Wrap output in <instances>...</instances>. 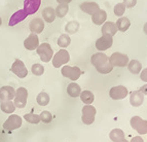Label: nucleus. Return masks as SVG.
Returning a JSON list of instances; mask_svg holds the SVG:
<instances>
[{
    "mask_svg": "<svg viewBox=\"0 0 147 142\" xmlns=\"http://www.w3.org/2000/svg\"><path fill=\"white\" fill-rule=\"evenodd\" d=\"M91 62L92 65H94V67L101 74H107L113 69V66L109 62V58L103 53L94 54L91 58Z\"/></svg>",
    "mask_w": 147,
    "mask_h": 142,
    "instance_id": "1",
    "label": "nucleus"
},
{
    "mask_svg": "<svg viewBox=\"0 0 147 142\" xmlns=\"http://www.w3.org/2000/svg\"><path fill=\"white\" fill-rule=\"evenodd\" d=\"M36 51L38 56L40 57L41 61H43L44 63H47L52 60V58L54 57V51H53L52 47L49 45V43H42L39 47L36 49Z\"/></svg>",
    "mask_w": 147,
    "mask_h": 142,
    "instance_id": "2",
    "label": "nucleus"
},
{
    "mask_svg": "<svg viewBox=\"0 0 147 142\" xmlns=\"http://www.w3.org/2000/svg\"><path fill=\"white\" fill-rule=\"evenodd\" d=\"M61 73L64 77L71 79L72 81H76L77 79L80 77V75L82 74V71L80 70L79 67H71V66H64L62 67Z\"/></svg>",
    "mask_w": 147,
    "mask_h": 142,
    "instance_id": "3",
    "label": "nucleus"
},
{
    "mask_svg": "<svg viewBox=\"0 0 147 142\" xmlns=\"http://www.w3.org/2000/svg\"><path fill=\"white\" fill-rule=\"evenodd\" d=\"M27 98H28V91L25 88L21 87L16 91L15 95V104L16 108H24L27 104Z\"/></svg>",
    "mask_w": 147,
    "mask_h": 142,
    "instance_id": "4",
    "label": "nucleus"
},
{
    "mask_svg": "<svg viewBox=\"0 0 147 142\" xmlns=\"http://www.w3.org/2000/svg\"><path fill=\"white\" fill-rule=\"evenodd\" d=\"M69 61H70V55L66 49H60L53 57V65L55 68H60L62 65L67 64Z\"/></svg>",
    "mask_w": 147,
    "mask_h": 142,
    "instance_id": "5",
    "label": "nucleus"
},
{
    "mask_svg": "<svg viewBox=\"0 0 147 142\" xmlns=\"http://www.w3.org/2000/svg\"><path fill=\"white\" fill-rule=\"evenodd\" d=\"M96 108L92 105H86L82 108V116H81V120L84 125H92L95 122V116H96Z\"/></svg>",
    "mask_w": 147,
    "mask_h": 142,
    "instance_id": "6",
    "label": "nucleus"
},
{
    "mask_svg": "<svg viewBox=\"0 0 147 142\" xmlns=\"http://www.w3.org/2000/svg\"><path fill=\"white\" fill-rule=\"evenodd\" d=\"M131 127L140 135L147 134V120H143L140 116H133L131 118Z\"/></svg>",
    "mask_w": 147,
    "mask_h": 142,
    "instance_id": "7",
    "label": "nucleus"
},
{
    "mask_svg": "<svg viewBox=\"0 0 147 142\" xmlns=\"http://www.w3.org/2000/svg\"><path fill=\"white\" fill-rule=\"evenodd\" d=\"M109 62L113 67H125L129 63V57L121 53H113L109 58Z\"/></svg>",
    "mask_w": 147,
    "mask_h": 142,
    "instance_id": "8",
    "label": "nucleus"
},
{
    "mask_svg": "<svg viewBox=\"0 0 147 142\" xmlns=\"http://www.w3.org/2000/svg\"><path fill=\"white\" fill-rule=\"evenodd\" d=\"M22 126V118L17 114H11L3 124V128L6 131H13Z\"/></svg>",
    "mask_w": 147,
    "mask_h": 142,
    "instance_id": "9",
    "label": "nucleus"
},
{
    "mask_svg": "<svg viewBox=\"0 0 147 142\" xmlns=\"http://www.w3.org/2000/svg\"><path fill=\"white\" fill-rule=\"evenodd\" d=\"M12 73H15L17 76H19L20 78H25L28 74V69L27 67L25 66V64L23 63V61L17 59L13 64L11 65V68H10Z\"/></svg>",
    "mask_w": 147,
    "mask_h": 142,
    "instance_id": "10",
    "label": "nucleus"
},
{
    "mask_svg": "<svg viewBox=\"0 0 147 142\" xmlns=\"http://www.w3.org/2000/svg\"><path fill=\"white\" fill-rule=\"evenodd\" d=\"M41 0H24V11L28 16L34 15L39 9Z\"/></svg>",
    "mask_w": 147,
    "mask_h": 142,
    "instance_id": "11",
    "label": "nucleus"
},
{
    "mask_svg": "<svg viewBox=\"0 0 147 142\" xmlns=\"http://www.w3.org/2000/svg\"><path fill=\"white\" fill-rule=\"evenodd\" d=\"M127 94H129V91L123 86L113 87V88H111L110 92H109V95H110V97L113 100H121V99L127 97Z\"/></svg>",
    "mask_w": 147,
    "mask_h": 142,
    "instance_id": "12",
    "label": "nucleus"
},
{
    "mask_svg": "<svg viewBox=\"0 0 147 142\" xmlns=\"http://www.w3.org/2000/svg\"><path fill=\"white\" fill-rule=\"evenodd\" d=\"M113 43V38L112 36H109V35H103L102 37H100L97 41H96V47L98 51H104L106 49H108L109 47H111Z\"/></svg>",
    "mask_w": 147,
    "mask_h": 142,
    "instance_id": "13",
    "label": "nucleus"
},
{
    "mask_svg": "<svg viewBox=\"0 0 147 142\" xmlns=\"http://www.w3.org/2000/svg\"><path fill=\"white\" fill-rule=\"evenodd\" d=\"M16 91L10 86H4L0 88V101H11L15 98Z\"/></svg>",
    "mask_w": 147,
    "mask_h": 142,
    "instance_id": "14",
    "label": "nucleus"
},
{
    "mask_svg": "<svg viewBox=\"0 0 147 142\" xmlns=\"http://www.w3.org/2000/svg\"><path fill=\"white\" fill-rule=\"evenodd\" d=\"M24 47L28 51H34L39 47V38L37 34L31 33L29 36L24 40Z\"/></svg>",
    "mask_w": 147,
    "mask_h": 142,
    "instance_id": "15",
    "label": "nucleus"
},
{
    "mask_svg": "<svg viewBox=\"0 0 147 142\" xmlns=\"http://www.w3.org/2000/svg\"><path fill=\"white\" fill-rule=\"evenodd\" d=\"M29 29H30V31H31L32 33H34V34H39V33H41L44 29L43 20L40 19V18H35V19H33L29 24Z\"/></svg>",
    "mask_w": 147,
    "mask_h": 142,
    "instance_id": "16",
    "label": "nucleus"
},
{
    "mask_svg": "<svg viewBox=\"0 0 147 142\" xmlns=\"http://www.w3.org/2000/svg\"><path fill=\"white\" fill-rule=\"evenodd\" d=\"M144 102V95L140 91H133L130 94V103L134 107H139Z\"/></svg>",
    "mask_w": 147,
    "mask_h": 142,
    "instance_id": "17",
    "label": "nucleus"
},
{
    "mask_svg": "<svg viewBox=\"0 0 147 142\" xmlns=\"http://www.w3.org/2000/svg\"><path fill=\"white\" fill-rule=\"evenodd\" d=\"M27 17H28V15L24 11V9L18 10V11H16L15 14L10 17L9 22H8V25H9V26H15V25L19 24L20 22L24 21Z\"/></svg>",
    "mask_w": 147,
    "mask_h": 142,
    "instance_id": "18",
    "label": "nucleus"
},
{
    "mask_svg": "<svg viewBox=\"0 0 147 142\" xmlns=\"http://www.w3.org/2000/svg\"><path fill=\"white\" fill-rule=\"evenodd\" d=\"M80 9L82 10L86 14L93 16L96 11H98L100 8H99L98 3L96 2H84L80 4Z\"/></svg>",
    "mask_w": 147,
    "mask_h": 142,
    "instance_id": "19",
    "label": "nucleus"
},
{
    "mask_svg": "<svg viewBox=\"0 0 147 142\" xmlns=\"http://www.w3.org/2000/svg\"><path fill=\"white\" fill-rule=\"evenodd\" d=\"M117 32V28L115 26V23L111 22H106L102 27V34L103 35H109V36H113L116 34Z\"/></svg>",
    "mask_w": 147,
    "mask_h": 142,
    "instance_id": "20",
    "label": "nucleus"
},
{
    "mask_svg": "<svg viewBox=\"0 0 147 142\" xmlns=\"http://www.w3.org/2000/svg\"><path fill=\"white\" fill-rule=\"evenodd\" d=\"M106 19H107V14L105 10L99 9L98 11H96L93 16H92V21L94 24L96 25H102L105 23Z\"/></svg>",
    "mask_w": 147,
    "mask_h": 142,
    "instance_id": "21",
    "label": "nucleus"
},
{
    "mask_svg": "<svg viewBox=\"0 0 147 142\" xmlns=\"http://www.w3.org/2000/svg\"><path fill=\"white\" fill-rule=\"evenodd\" d=\"M42 18L47 23H53L56 19V12L53 7H45L42 10Z\"/></svg>",
    "mask_w": 147,
    "mask_h": 142,
    "instance_id": "22",
    "label": "nucleus"
},
{
    "mask_svg": "<svg viewBox=\"0 0 147 142\" xmlns=\"http://www.w3.org/2000/svg\"><path fill=\"white\" fill-rule=\"evenodd\" d=\"M115 26L117 28V30L121 32H125L131 26V22L130 20L125 17H121L117 20V22L115 23Z\"/></svg>",
    "mask_w": 147,
    "mask_h": 142,
    "instance_id": "23",
    "label": "nucleus"
},
{
    "mask_svg": "<svg viewBox=\"0 0 147 142\" xmlns=\"http://www.w3.org/2000/svg\"><path fill=\"white\" fill-rule=\"evenodd\" d=\"M81 92H82L81 91V88L75 82H71L68 86V88H67V93H68V95L73 97V98L78 97L81 94Z\"/></svg>",
    "mask_w": 147,
    "mask_h": 142,
    "instance_id": "24",
    "label": "nucleus"
},
{
    "mask_svg": "<svg viewBox=\"0 0 147 142\" xmlns=\"http://www.w3.org/2000/svg\"><path fill=\"white\" fill-rule=\"evenodd\" d=\"M109 137L113 142H119L125 139V133L120 129H113L109 134Z\"/></svg>",
    "mask_w": 147,
    "mask_h": 142,
    "instance_id": "25",
    "label": "nucleus"
},
{
    "mask_svg": "<svg viewBox=\"0 0 147 142\" xmlns=\"http://www.w3.org/2000/svg\"><path fill=\"white\" fill-rule=\"evenodd\" d=\"M127 68L130 70L131 73L133 74H138L141 72V68H142V65L138 60H132L127 63Z\"/></svg>",
    "mask_w": 147,
    "mask_h": 142,
    "instance_id": "26",
    "label": "nucleus"
},
{
    "mask_svg": "<svg viewBox=\"0 0 147 142\" xmlns=\"http://www.w3.org/2000/svg\"><path fill=\"white\" fill-rule=\"evenodd\" d=\"M0 108L5 113H12L16 110V106L12 101H3V102H1L0 103Z\"/></svg>",
    "mask_w": 147,
    "mask_h": 142,
    "instance_id": "27",
    "label": "nucleus"
},
{
    "mask_svg": "<svg viewBox=\"0 0 147 142\" xmlns=\"http://www.w3.org/2000/svg\"><path fill=\"white\" fill-rule=\"evenodd\" d=\"M68 11H69V5L66 4V3H61V4L58 5L57 8L55 9L56 17H58V18H64L68 14Z\"/></svg>",
    "mask_w": 147,
    "mask_h": 142,
    "instance_id": "28",
    "label": "nucleus"
},
{
    "mask_svg": "<svg viewBox=\"0 0 147 142\" xmlns=\"http://www.w3.org/2000/svg\"><path fill=\"white\" fill-rule=\"evenodd\" d=\"M79 29V23L76 21H70L69 23H67V25L65 26V31L67 32V34H74L78 31Z\"/></svg>",
    "mask_w": 147,
    "mask_h": 142,
    "instance_id": "29",
    "label": "nucleus"
},
{
    "mask_svg": "<svg viewBox=\"0 0 147 142\" xmlns=\"http://www.w3.org/2000/svg\"><path fill=\"white\" fill-rule=\"evenodd\" d=\"M79 96H80L81 101H82L84 104H86V105H90L91 103H93L94 99H95V97H94V94L92 93V92H90V91L81 92V94Z\"/></svg>",
    "mask_w": 147,
    "mask_h": 142,
    "instance_id": "30",
    "label": "nucleus"
},
{
    "mask_svg": "<svg viewBox=\"0 0 147 142\" xmlns=\"http://www.w3.org/2000/svg\"><path fill=\"white\" fill-rule=\"evenodd\" d=\"M58 45L62 49H65V47H69L70 43H71V38L68 34H62L61 36L58 38V41H57Z\"/></svg>",
    "mask_w": 147,
    "mask_h": 142,
    "instance_id": "31",
    "label": "nucleus"
},
{
    "mask_svg": "<svg viewBox=\"0 0 147 142\" xmlns=\"http://www.w3.org/2000/svg\"><path fill=\"white\" fill-rule=\"evenodd\" d=\"M36 101L37 103L39 104L40 106H47L49 103V94L44 93V92H41L37 95L36 97Z\"/></svg>",
    "mask_w": 147,
    "mask_h": 142,
    "instance_id": "32",
    "label": "nucleus"
},
{
    "mask_svg": "<svg viewBox=\"0 0 147 142\" xmlns=\"http://www.w3.org/2000/svg\"><path fill=\"white\" fill-rule=\"evenodd\" d=\"M24 118L27 120L28 122H30V124H35V125L39 124V122H40L39 115L33 114V113H27V114H25Z\"/></svg>",
    "mask_w": 147,
    "mask_h": 142,
    "instance_id": "33",
    "label": "nucleus"
},
{
    "mask_svg": "<svg viewBox=\"0 0 147 142\" xmlns=\"http://www.w3.org/2000/svg\"><path fill=\"white\" fill-rule=\"evenodd\" d=\"M31 71H32V73L34 74V75L40 76V75H42V74L44 73V67L42 66V65H40V64L36 63V64H34V65H32Z\"/></svg>",
    "mask_w": 147,
    "mask_h": 142,
    "instance_id": "34",
    "label": "nucleus"
},
{
    "mask_svg": "<svg viewBox=\"0 0 147 142\" xmlns=\"http://www.w3.org/2000/svg\"><path fill=\"white\" fill-rule=\"evenodd\" d=\"M39 118H40V120H41V122H45V124H49L53 120V115L49 111L44 110L39 114Z\"/></svg>",
    "mask_w": 147,
    "mask_h": 142,
    "instance_id": "35",
    "label": "nucleus"
},
{
    "mask_svg": "<svg viewBox=\"0 0 147 142\" xmlns=\"http://www.w3.org/2000/svg\"><path fill=\"white\" fill-rule=\"evenodd\" d=\"M125 10V6L123 3H117V4L114 6V14H115V16H117V17L123 16Z\"/></svg>",
    "mask_w": 147,
    "mask_h": 142,
    "instance_id": "36",
    "label": "nucleus"
},
{
    "mask_svg": "<svg viewBox=\"0 0 147 142\" xmlns=\"http://www.w3.org/2000/svg\"><path fill=\"white\" fill-rule=\"evenodd\" d=\"M136 3H137V0H123V4L125 5V7L132 8V7H134V6H135Z\"/></svg>",
    "mask_w": 147,
    "mask_h": 142,
    "instance_id": "37",
    "label": "nucleus"
},
{
    "mask_svg": "<svg viewBox=\"0 0 147 142\" xmlns=\"http://www.w3.org/2000/svg\"><path fill=\"white\" fill-rule=\"evenodd\" d=\"M140 78L143 81H147V68L143 69L142 72H140Z\"/></svg>",
    "mask_w": 147,
    "mask_h": 142,
    "instance_id": "38",
    "label": "nucleus"
},
{
    "mask_svg": "<svg viewBox=\"0 0 147 142\" xmlns=\"http://www.w3.org/2000/svg\"><path fill=\"white\" fill-rule=\"evenodd\" d=\"M131 142H144V140L142 139V137H140V136H135L134 138H132Z\"/></svg>",
    "mask_w": 147,
    "mask_h": 142,
    "instance_id": "39",
    "label": "nucleus"
},
{
    "mask_svg": "<svg viewBox=\"0 0 147 142\" xmlns=\"http://www.w3.org/2000/svg\"><path fill=\"white\" fill-rule=\"evenodd\" d=\"M140 92H141L143 95H147V83H146V85H144V86L141 87V89H140Z\"/></svg>",
    "mask_w": 147,
    "mask_h": 142,
    "instance_id": "40",
    "label": "nucleus"
},
{
    "mask_svg": "<svg viewBox=\"0 0 147 142\" xmlns=\"http://www.w3.org/2000/svg\"><path fill=\"white\" fill-rule=\"evenodd\" d=\"M72 0H57V2L61 4V3H66V4H69V3L71 2Z\"/></svg>",
    "mask_w": 147,
    "mask_h": 142,
    "instance_id": "41",
    "label": "nucleus"
},
{
    "mask_svg": "<svg viewBox=\"0 0 147 142\" xmlns=\"http://www.w3.org/2000/svg\"><path fill=\"white\" fill-rule=\"evenodd\" d=\"M143 30H144V33H145V34H147V23L144 25V28H143Z\"/></svg>",
    "mask_w": 147,
    "mask_h": 142,
    "instance_id": "42",
    "label": "nucleus"
},
{
    "mask_svg": "<svg viewBox=\"0 0 147 142\" xmlns=\"http://www.w3.org/2000/svg\"><path fill=\"white\" fill-rule=\"evenodd\" d=\"M119 142H129L127 139H123V140H121V141H119Z\"/></svg>",
    "mask_w": 147,
    "mask_h": 142,
    "instance_id": "43",
    "label": "nucleus"
},
{
    "mask_svg": "<svg viewBox=\"0 0 147 142\" xmlns=\"http://www.w3.org/2000/svg\"><path fill=\"white\" fill-rule=\"evenodd\" d=\"M2 25V20H1V18H0V26Z\"/></svg>",
    "mask_w": 147,
    "mask_h": 142,
    "instance_id": "44",
    "label": "nucleus"
}]
</instances>
